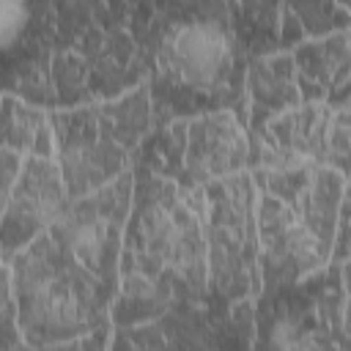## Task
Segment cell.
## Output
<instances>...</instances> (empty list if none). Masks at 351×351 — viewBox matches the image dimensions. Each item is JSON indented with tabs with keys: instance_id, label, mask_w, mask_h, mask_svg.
Returning a JSON list of instances; mask_svg holds the SVG:
<instances>
[{
	"instance_id": "2",
	"label": "cell",
	"mask_w": 351,
	"mask_h": 351,
	"mask_svg": "<svg viewBox=\"0 0 351 351\" xmlns=\"http://www.w3.org/2000/svg\"><path fill=\"white\" fill-rule=\"evenodd\" d=\"M16 324L36 346H77V335L107 324L110 285L77 261L49 230L22 247L14 263Z\"/></svg>"
},
{
	"instance_id": "10",
	"label": "cell",
	"mask_w": 351,
	"mask_h": 351,
	"mask_svg": "<svg viewBox=\"0 0 351 351\" xmlns=\"http://www.w3.org/2000/svg\"><path fill=\"white\" fill-rule=\"evenodd\" d=\"M346 33L340 30L337 36H329L324 41H313L296 52V74L302 85V93L307 99H315L326 90L346 88V66H348V44Z\"/></svg>"
},
{
	"instance_id": "1",
	"label": "cell",
	"mask_w": 351,
	"mask_h": 351,
	"mask_svg": "<svg viewBox=\"0 0 351 351\" xmlns=\"http://www.w3.org/2000/svg\"><path fill=\"white\" fill-rule=\"evenodd\" d=\"M206 239L200 192H178L159 178L132 195L123 239V288L134 302H154L178 288L200 285Z\"/></svg>"
},
{
	"instance_id": "15",
	"label": "cell",
	"mask_w": 351,
	"mask_h": 351,
	"mask_svg": "<svg viewBox=\"0 0 351 351\" xmlns=\"http://www.w3.org/2000/svg\"><path fill=\"white\" fill-rule=\"evenodd\" d=\"M25 19V0H0V41L16 36Z\"/></svg>"
},
{
	"instance_id": "13",
	"label": "cell",
	"mask_w": 351,
	"mask_h": 351,
	"mask_svg": "<svg viewBox=\"0 0 351 351\" xmlns=\"http://www.w3.org/2000/svg\"><path fill=\"white\" fill-rule=\"evenodd\" d=\"M16 299H14V282L11 271L0 266V346H16Z\"/></svg>"
},
{
	"instance_id": "6",
	"label": "cell",
	"mask_w": 351,
	"mask_h": 351,
	"mask_svg": "<svg viewBox=\"0 0 351 351\" xmlns=\"http://www.w3.org/2000/svg\"><path fill=\"white\" fill-rule=\"evenodd\" d=\"M66 181L49 156H27L0 211V252H16L66 208Z\"/></svg>"
},
{
	"instance_id": "9",
	"label": "cell",
	"mask_w": 351,
	"mask_h": 351,
	"mask_svg": "<svg viewBox=\"0 0 351 351\" xmlns=\"http://www.w3.org/2000/svg\"><path fill=\"white\" fill-rule=\"evenodd\" d=\"M247 162V140L230 112H208L184 132V170L192 181L233 176Z\"/></svg>"
},
{
	"instance_id": "3",
	"label": "cell",
	"mask_w": 351,
	"mask_h": 351,
	"mask_svg": "<svg viewBox=\"0 0 351 351\" xmlns=\"http://www.w3.org/2000/svg\"><path fill=\"white\" fill-rule=\"evenodd\" d=\"M206 269L217 293L239 299L258 282L255 195L247 176H222L200 189Z\"/></svg>"
},
{
	"instance_id": "4",
	"label": "cell",
	"mask_w": 351,
	"mask_h": 351,
	"mask_svg": "<svg viewBox=\"0 0 351 351\" xmlns=\"http://www.w3.org/2000/svg\"><path fill=\"white\" fill-rule=\"evenodd\" d=\"M132 206V176H121L110 186L77 197L60 211V217L47 228L77 261H82L93 274L112 282L123 219Z\"/></svg>"
},
{
	"instance_id": "8",
	"label": "cell",
	"mask_w": 351,
	"mask_h": 351,
	"mask_svg": "<svg viewBox=\"0 0 351 351\" xmlns=\"http://www.w3.org/2000/svg\"><path fill=\"white\" fill-rule=\"evenodd\" d=\"M233 66V47L228 33L211 22H189L176 27L162 49L159 69L178 85L211 90L222 85Z\"/></svg>"
},
{
	"instance_id": "5",
	"label": "cell",
	"mask_w": 351,
	"mask_h": 351,
	"mask_svg": "<svg viewBox=\"0 0 351 351\" xmlns=\"http://www.w3.org/2000/svg\"><path fill=\"white\" fill-rule=\"evenodd\" d=\"M58 148L63 159L66 192L80 197L112 181L123 167V148L110 115L99 112H69L55 118Z\"/></svg>"
},
{
	"instance_id": "7",
	"label": "cell",
	"mask_w": 351,
	"mask_h": 351,
	"mask_svg": "<svg viewBox=\"0 0 351 351\" xmlns=\"http://www.w3.org/2000/svg\"><path fill=\"white\" fill-rule=\"evenodd\" d=\"M346 104L288 107L258 132V159L263 167L332 165V132Z\"/></svg>"
},
{
	"instance_id": "12",
	"label": "cell",
	"mask_w": 351,
	"mask_h": 351,
	"mask_svg": "<svg viewBox=\"0 0 351 351\" xmlns=\"http://www.w3.org/2000/svg\"><path fill=\"white\" fill-rule=\"evenodd\" d=\"M250 88H252L255 107H261L263 112L288 110L302 96L296 90V74H293V63L288 58H269V60L258 63L252 71Z\"/></svg>"
},
{
	"instance_id": "11",
	"label": "cell",
	"mask_w": 351,
	"mask_h": 351,
	"mask_svg": "<svg viewBox=\"0 0 351 351\" xmlns=\"http://www.w3.org/2000/svg\"><path fill=\"white\" fill-rule=\"evenodd\" d=\"M0 145L19 156H49L52 132L41 110L22 104L19 99H0Z\"/></svg>"
},
{
	"instance_id": "14",
	"label": "cell",
	"mask_w": 351,
	"mask_h": 351,
	"mask_svg": "<svg viewBox=\"0 0 351 351\" xmlns=\"http://www.w3.org/2000/svg\"><path fill=\"white\" fill-rule=\"evenodd\" d=\"M19 167H22V156L16 151L0 145V211L5 208V200L14 189L16 176H19Z\"/></svg>"
}]
</instances>
